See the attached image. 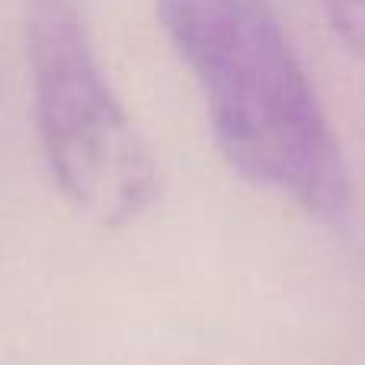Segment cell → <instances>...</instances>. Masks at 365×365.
<instances>
[{"label":"cell","mask_w":365,"mask_h":365,"mask_svg":"<svg viewBox=\"0 0 365 365\" xmlns=\"http://www.w3.org/2000/svg\"><path fill=\"white\" fill-rule=\"evenodd\" d=\"M173 51L240 180L321 221L346 218L353 180L272 0H158Z\"/></svg>","instance_id":"1"},{"label":"cell","mask_w":365,"mask_h":365,"mask_svg":"<svg viewBox=\"0 0 365 365\" xmlns=\"http://www.w3.org/2000/svg\"><path fill=\"white\" fill-rule=\"evenodd\" d=\"M23 19L51 180L96 225H132L158 202V160L103 71L81 0H23Z\"/></svg>","instance_id":"2"},{"label":"cell","mask_w":365,"mask_h":365,"mask_svg":"<svg viewBox=\"0 0 365 365\" xmlns=\"http://www.w3.org/2000/svg\"><path fill=\"white\" fill-rule=\"evenodd\" d=\"M334 32L356 51L365 55V0H321Z\"/></svg>","instance_id":"3"}]
</instances>
